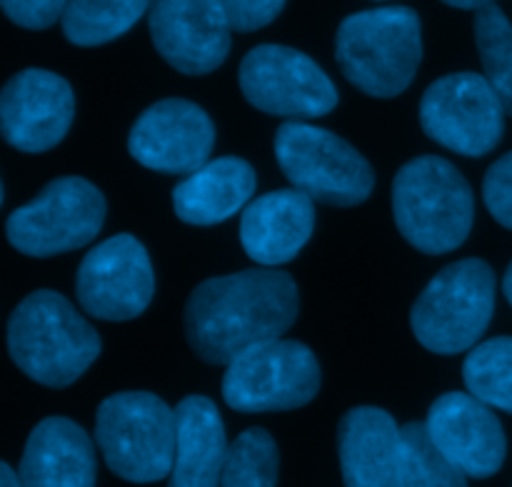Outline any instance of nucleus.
Listing matches in <instances>:
<instances>
[{"instance_id":"f257e3e1","label":"nucleus","mask_w":512,"mask_h":487,"mask_svg":"<svg viewBox=\"0 0 512 487\" xmlns=\"http://www.w3.org/2000/svg\"><path fill=\"white\" fill-rule=\"evenodd\" d=\"M298 313L293 275L280 268H250L203 280L185 303L183 328L203 363L228 368L245 350L283 338Z\"/></svg>"},{"instance_id":"f03ea898","label":"nucleus","mask_w":512,"mask_h":487,"mask_svg":"<svg viewBox=\"0 0 512 487\" xmlns=\"http://www.w3.org/2000/svg\"><path fill=\"white\" fill-rule=\"evenodd\" d=\"M103 340L78 308L55 290L25 295L8 320L15 368L45 388H68L100 358Z\"/></svg>"},{"instance_id":"7ed1b4c3","label":"nucleus","mask_w":512,"mask_h":487,"mask_svg":"<svg viewBox=\"0 0 512 487\" xmlns=\"http://www.w3.org/2000/svg\"><path fill=\"white\" fill-rule=\"evenodd\" d=\"M335 60L345 78L370 98H398L423 60L420 15L405 5L360 10L340 23Z\"/></svg>"},{"instance_id":"20e7f679","label":"nucleus","mask_w":512,"mask_h":487,"mask_svg":"<svg viewBox=\"0 0 512 487\" xmlns=\"http://www.w3.org/2000/svg\"><path fill=\"white\" fill-rule=\"evenodd\" d=\"M393 218L400 235L425 255H448L468 240L475 195L465 175L440 155H418L395 173Z\"/></svg>"},{"instance_id":"39448f33","label":"nucleus","mask_w":512,"mask_h":487,"mask_svg":"<svg viewBox=\"0 0 512 487\" xmlns=\"http://www.w3.org/2000/svg\"><path fill=\"white\" fill-rule=\"evenodd\" d=\"M178 443L175 408L145 390L108 395L95 410V445L110 473L135 485L170 478Z\"/></svg>"},{"instance_id":"423d86ee","label":"nucleus","mask_w":512,"mask_h":487,"mask_svg":"<svg viewBox=\"0 0 512 487\" xmlns=\"http://www.w3.org/2000/svg\"><path fill=\"white\" fill-rule=\"evenodd\" d=\"M498 280L480 258L445 265L410 310L415 340L435 355L470 353L483 340L495 313Z\"/></svg>"},{"instance_id":"0eeeda50","label":"nucleus","mask_w":512,"mask_h":487,"mask_svg":"<svg viewBox=\"0 0 512 487\" xmlns=\"http://www.w3.org/2000/svg\"><path fill=\"white\" fill-rule=\"evenodd\" d=\"M273 148L290 185L315 203L355 208L373 195V165L333 130L288 120L275 130Z\"/></svg>"},{"instance_id":"6e6552de","label":"nucleus","mask_w":512,"mask_h":487,"mask_svg":"<svg viewBox=\"0 0 512 487\" xmlns=\"http://www.w3.org/2000/svg\"><path fill=\"white\" fill-rule=\"evenodd\" d=\"M108 203L100 188L80 175L55 178L8 215L5 235L28 258H53L85 248L100 235Z\"/></svg>"},{"instance_id":"1a4fd4ad","label":"nucleus","mask_w":512,"mask_h":487,"mask_svg":"<svg viewBox=\"0 0 512 487\" xmlns=\"http://www.w3.org/2000/svg\"><path fill=\"white\" fill-rule=\"evenodd\" d=\"M323 373L300 340H273L245 350L225 368L223 400L238 413H283L313 403Z\"/></svg>"},{"instance_id":"9d476101","label":"nucleus","mask_w":512,"mask_h":487,"mask_svg":"<svg viewBox=\"0 0 512 487\" xmlns=\"http://www.w3.org/2000/svg\"><path fill=\"white\" fill-rule=\"evenodd\" d=\"M238 83L253 108L288 120L323 118L340 100L330 75L288 45L265 43L250 50L238 68Z\"/></svg>"},{"instance_id":"9b49d317","label":"nucleus","mask_w":512,"mask_h":487,"mask_svg":"<svg viewBox=\"0 0 512 487\" xmlns=\"http://www.w3.org/2000/svg\"><path fill=\"white\" fill-rule=\"evenodd\" d=\"M505 108L480 73H450L428 85L420 100V128L465 158L493 153L505 135Z\"/></svg>"},{"instance_id":"f8f14e48","label":"nucleus","mask_w":512,"mask_h":487,"mask_svg":"<svg viewBox=\"0 0 512 487\" xmlns=\"http://www.w3.org/2000/svg\"><path fill=\"white\" fill-rule=\"evenodd\" d=\"M155 295V273L145 245L120 233L88 250L75 273V298L85 315L128 323L143 315Z\"/></svg>"},{"instance_id":"ddd939ff","label":"nucleus","mask_w":512,"mask_h":487,"mask_svg":"<svg viewBox=\"0 0 512 487\" xmlns=\"http://www.w3.org/2000/svg\"><path fill=\"white\" fill-rule=\"evenodd\" d=\"M215 148V123L198 103L165 98L135 118L128 153L143 168L163 175H190L203 168Z\"/></svg>"},{"instance_id":"4468645a","label":"nucleus","mask_w":512,"mask_h":487,"mask_svg":"<svg viewBox=\"0 0 512 487\" xmlns=\"http://www.w3.org/2000/svg\"><path fill=\"white\" fill-rule=\"evenodd\" d=\"M75 93L68 80L43 68H25L0 93V130L10 148L45 153L68 135Z\"/></svg>"},{"instance_id":"2eb2a0df","label":"nucleus","mask_w":512,"mask_h":487,"mask_svg":"<svg viewBox=\"0 0 512 487\" xmlns=\"http://www.w3.org/2000/svg\"><path fill=\"white\" fill-rule=\"evenodd\" d=\"M148 28L160 58L183 75H208L230 55L228 15L218 0H153Z\"/></svg>"},{"instance_id":"dca6fc26","label":"nucleus","mask_w":512,"mask_h":487,"mask_svg":"<svg viewBox=\"0 0 512 487\" xmlns=\"http://www.w3.org/2000/svg\"><path fill=\"white\" fill-rule=\"evenodd\" d=\"M425 428L435 448L468 478L488 480L503 468L508 455L503 423L470 393L453 390L435 398Z\"/></svg>"},{"instance_id":"f3484780","label":"nucleus","mask_w":512,"mask_h":487,"mask_svg":"<svg viewBox=\"0 0 512 487\" xmlns=\"http://www.w3.org/2000/svg\"><path fill=\"white\" fill-rule=\"evenodd\" d=\"M315 230V200L298 188L255 198L240 215V245L258 268L293 263Z\"/></svg>"},{"instance_id":"a211bd4d","label":"nucleus","mask_w":512,"mask_h":487,"mask_svg":"<svg viewBox=\"0 0 512 487\" xmlns=\"http://www.w3.org/2000/svg\"><path fill=\"white\" fill-rule=\"evenodd\" d=\"M340 473L345 487H398L400 425L375 405H358L338 425Z\"/></svg>"},{"instance_id":"6ab92c4d","label":"nucleus","mask_w":512,"mask_h":487,"mask_svg":"<svg viewBox=\"0 0 512 487\" xmlns=\"http://www.w3.org/2000/svg\"><path fill=\"white\" fill-rule=\"evenodd\" d=\"M18 475L23 487H95L93 440L70 418L40 420L28 435Z\"/></svg>"},{"instance_id":"aec40b11","label":"nucleus","mask_w":512,"mask_h":487,"mask_svg":"<svg viewBox=\"0 0 512 487\" xmlns=\"http://www.w3.org/2000/svg\"><path fill=\"white\" fill-rule=\"evenodd\" d=\"M258 175L238 155L208 160L173 188V210L183 223L210 228L238 215L253 203Z\"/></svg>"},{"instance_id":"412c9836","label":"nucleus","mask_w":512,"mask_h":487,"mask_svg":"<svg viewBox=\"0 0 512 487\" xmlns=\"http://www.w3.org/2000/svg\"><path fill=\"white\" fill-rule=\"evenodd\" d=\"M178 443L168 487H220L228 438L218 405L205 395H188L175 405Z\"/></svg>"},{"instance_id":"4be33fe9","label":"nucleus","mask_w":512,"mask_h":487,"mask_svg":"<svg viewBox=\"0 0 512 487\" xmlns=\"http://www.w3.org/2000/svg\"><path fill=\"white\" fill-rule=\"evenodd\" d=\"M153 0H70L63 13L65 38L80 48L113 43L150 10Z\"/></svg>"},{"instance_id":"5701e85b","label":"nucleus","mask_w":512,"mask_h":487,"mask_svg":"<svg viewBox=\"0 0 512 487\" xmlns=\"http://www.w3.org/2000/svg\"><path fill=\"white\" fill-rule=\"evenodd\" d=\"M465 388L480 403L512 415V338L483 340L463 363Z\"/></svg>"},{"instance_id":"b1692460","label":"nucleus","mask_w":512,"mask_h":487,"mask_svg":"<svg viewBox=\"0 0 512 487\" xmlns=\"http://www.w3.org/2000/svg\"><path fill=\"white\" fill-rule=\"evenodd\" d=\"M398 487H468V475L435 448L425 423H405L400 428Z\"/></svg>"},{"instance_id":"393cba45","label":"nucleus","mask_w":512,"mask_h":487,"mask_svg":"<svg viewBox=\"0 0 512 487\" xmlns=\"http://www.w3.org/2000/svg\"><path fill=\"white\" fill-rule=\"evenodd\" d=\"M473 30L485 80L493 85L505 113L512 118V25L508 15L498 5H485L475 10Z\"/></svg>"},{"instance_id":"a878e982","label":"nucleus","mask_w":512,"mask_h":487,"mask_svg":"<svg viewBox=\"0 0 512 487\" xmlns=\"http://www.w3.org/2000/svg\"><path fill=\"white\" fill-rule=\"evenodd\" d=\"M280 475V453L273 435L248 428L230 443L220 487H275Z\"/></svg>"},{"instance_id":"bb28decb","label":"nucleus","mask_w":512,"mask_h":487,"mask_svg":"<svg viewBox=\"0 0 512 487\" xmlns=\"http://www.w3.org/2000/svg\"><path fill=\"white\" fill-rule=\"evenodd\" d=\"M483 200L488 213L503 228L512 230V150L495 160L485 173Z\"/></svg>"},{"instance_id":"cd10ccee","label":"nucleus","mask_w":512,"mask_h":487,"mask_svg":"<svg viewBox=\"0 0 512 487\" xmlns=\"http://www.w3.org/2000/svg\"><path fill=\"white\" fill-rule=\"evenodd\" d=\"M228 15L230 28L238 33H253L273 23L285 8V0H218Z\"/></svg>"},{"instance_id":"c85d7f7f","label":"nucleus","mask_w":512,"mask_h":487,"mask_svg":"<svg viewBox=\"0 0 512 487\" xmlns=\"http://www.w3.org/2000/svg\"><path fill=\"white\" fill-rule=\"evenodd\" d=\"M5 15L28 30H45L63 20L70 0H0Z\"/></svg>"},{"instance_id":"c756f323","label":"nucleus","mask_w":512,"mask_h":487,"mask_svg":"<svg viewBox=\"0 0 512 487\" xmlns=\"http://www.w3.org/2000/svg\"><path fill=\"white\" fill-rule=\"evenodd\" d=\"M0 487H23L20 475L8 463H0Z\"/></svg>"},{"instance_id":"7c9ffc66","label":"nucleus","mask_w":512,"mask_h":487,"mask_svg":"<svg viewBox=\"0 0 512 487\" xmlns=\"http://www.w3.org/2000/svg\"><path fill=\"white\" fill-rule=\"evenodd\" d=\"M443 3L460 10H480L485 8V5H495V0H443Z\"/></svg>"},{"instance_id":"2f4dec72","label":"nucleus","mask_w":512,"mask_h":487,"mask_svg":"<svg viewBox=\"0 0 512 487\" xmlns=\"http://www.w3.org/2000/svg\"><path fill=\"white\" fill-rule=\"evenodd\" d=\"M503 295L505 300L512 305V260L508 265V270H505V278H503Z\"/></svg>"}]
</instances>
